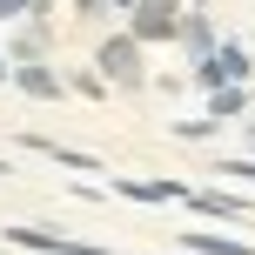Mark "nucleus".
I'll list each match as a JSON object with an SVG mask.
<instances>
[{
    "instance_id": "f03ea898",
    "label": "nucleus",
    "mask_w": 255,
    "mask_h": 255,
    "mask_svg": "<svg viewBox=\"0 0 255 255\" xmlns=\"http://www.w3.org/2000/svg\"><path fill=\"white\" fill-rule=\"evenodd\" d=\"M128 34L148 47V40H175L181 34V0H134L128 7Z\"/></svg>"
},
{
    "instance_id": "0eeeda50",
    "label": "nucleus",
    "mask_w": 255,
    "mask_h": 255,
    "mask_svg": "<svg viewBox=\"0 0 255 255\" xmlns=\"http://www.w3.org/2000/svg\"><path fill=\"white\" fill-rule=\"evenodd\" d=\"M13 81H20V94H34V101H61V94H67V81L54 74L47 61H20V67H13Z\"/></svg>"
},
{
    "instance_id": "f257e3e1",
    "label": "nucleus",
    "mask_w": 255,
    "mask_h": 255,
    "mask_svg": "<svg viewBox=\"0 0 255 255\" xmlns=\"http://www.w3.org/2000/svg\"><path fill=\"white\" fill-rule=\"evenodd\" d=\"M141 54H148V47H141L134 34H108V40H101V54H94V67H101L108 88H141V81H148Z\"/></svg>"
},
{
    "instance_id": "20e7f679",
    "label": "nucleus",
    "mask_w": 255,
    "mask_h": 255,
    "mask_svg": "<svg viewBox=\"0 0 255 255\" xmlns=\"http://www.w3.org/2000/svg\"><path fill=\"white\" fill-rule=\"evenodd\" d=\"M7 242H13V249H34V255H108V249L74 242V235H61V229H34V222H13Z\"/></svg>"
},
{
    "instance_id": "6ab92c4d",
    "label": "nucleus",
    "mask_w": 255,
    "mask_h": 255,
    "mask_svg": "<svg viewBox=\"0 0 255 255\" xmlns=\"http://www.w3.org/2000/svg\"><path fill=\"white\" fill-rule=\"evenodd\" d=\"M0 175H7V161H0Z\"/></svg>"
},
{
    "instance_id": "6e6552de",
    "label": "nucleus",
    "mask_w": 255,
    "mask_h": 255,
    "mask_svg": "<svg viewBox=\"0 0 255 255\" xmlns=\"http://www.w3.org/2000/svg\"><path fill=\"white\" fill-rule=\"evenodd\" d=\"M175 40H181V47H188V61H208V54L222 47V40H215V27H208V13H202V7H195V13H181V34H175Z\"/></svg>"
},
{
    "instance_id": "2eb2a0df",
    "label": "nucleus",
    "mask_w": 255,
    "mask_h": 255,
    "mask_svg": "<svg viewBox=\"0 0 255 255\" xmlns=\"http://www.w3.org/2000/svg\"><path fill=\"white\" fill-rule=\"evenodd\" d=\"M0 81H13V67H7V61H0Z\"/></svg>"
},
{
    "instance_id": "39448f33",
    "label": "nucleus",
    "mask_w": 255,
    "mask_h": 255,
    "mask_svg": "<svg viewBox=\"0 0 255 255\" xmlns=\"http://www.w3.org/2000/svg\"><path fill=\"white\" fill-rule=\"evenodd\" d=\"M188 208L208 215V222H255V202H242L229 188H188Z\"/></svg>"
},
{
    "instance_id": "ddd939ff",
    "label": "nucleus",
    "mask_w": 255,
    "mask_h": 255,
    "mask_svg": "<svg viewBox=\"0 0 255 255\" xmlns=\"http://www.w3.org/2000/svg\"><path fill=\"white\" fill-rule=\"evenodd\" d=\"M74 13L81 20H101V13H115V0H74Z\"/></svg>"
},
{
    "instance_id": "dca6fc26",
    "label": "nucleus",
    "mask_w": 255,
    "mask_h": 255,
    "mask_svg": "<svg viewBox=\"0 0 255 255\" xmlns=\"http://www.w3.org/2000/svg\"><path fill=\"white\" fill-rule=\"evenodd\" d=\"M249 148H255V121H249Z\"/></svg>"
},
{
    "instance_id": "4468645a",
    "label": "nucleus",
    "mask_w": 255,
    "mask_h": 255,
    "mask_svg": "<svg viewBox=\"0 0 255 255\" xmlns=\"http://www.w3.org/2000/svg\"><path fill=\"white\" fill-rule=\"evenodd\" d=\"M13 13H40V0H0V20H13Z\"/></svg>"
},
{
    "instance_id": "1a4fd4ad",
    "label": "nucleus",
    "mask_w": 255,
    "mask_h": 255,
    "mask_svg": "<svg viewBox=\"0 0 255 255\" xmlns=\"http://www.w3.org/2000/svg\"><path fill=\"white\" fill-rule=\"evenodd\" d=\"M181 255H255L249 242H235V235H208V229H188L181 235Z\"/></svg>"
},
{
    "instance_id": "a211bd4d",
    "label": "nucleus",
    "mask_w": 255,
    "mask_h": 255,
    "mask_svg": "<svg viewBox=\"0 0 255 255\" xmlns=\"http://www.w3.org/2000/svg\"><path fill=\"white\" fill-rule=\"evenodd\" d=\"M195 7H208V0H195Z\"/></svg>"
},
{
    "instance_id": "9d476101",
    "label": "nucleus",
    "mask_w": 255,
    "mask_h": 255,
    "mask_svg": "<svg viewBox=\"0 0 255 255\" xmlns=\"http://www.w3.org/2000/svg\"><path fill=\"white\" fill-rule=\"evenodd\" d=\"M208 115H215V121H242L249 115V88H242V81L215 88V94H208Z\"/></svg>"
},
{
    "instance_id": "f3484780",
    "label": "nucleus",
    "mask_w": 255,
    "mask_h": 255,
    "mask_svg": "<svg viewBox=\"0 0 255 255\" xmlns=\"http://www.w3.org/2000/svg\"><path fill=\"white\" fill-rule=\"evenodd\" d=\"M115 7H134V0H115Z\"/></svg>"
},
{
    "instance_id": "9b49d317",
    "label": "nucleus",
    "mask_w": 255,
    "mask_h": 255,
    "mask_svg": "<svg viewBox=\"0 0 255 255\" xmlns=\"http://www.w3.org/2000/svg\"><path fill=\"white\" fill-rule=\"evenodd\" d=\"M27 148H34V154H47V161H61V168H101L94 154H81V148H61V141H47V134H27Z\"/></svg>"
},
{
    "instance_id": "f8f14e48",
    "label": "nucleus",
    "mask_w": 255,
    "mask_h": 255,
    "mask_svg": "<svg viewBox=\"0 0 255 255\" xmlns=\"http://www.w3.org/2000/svg\"><path fill=\"white\" fill-rule=\"evenodd\" d=\"M215 128H222L215 115H195V121H175V134L181 141H202V134H215Z\"/></svg>"
},
{
    "instance_id": "423d86ee",
    "label": "nucleus",
    "mask_w": 255,
    "mask_h": 255,
    "mask_svg": "<svg viewBox=\"0 0 255 255\" xmlns=\"http://www.w3.org/2000/svg\"><path fill=\"white\" fill-rule=\"evenodd\" d=\"M115 195H121V202H148V208H161V202H188V188H181V181H134V175H121Z\"/></svg>"
},
{
    "instance_id": "7ed1b4c3",
    "label": "nucleus",
    "mask_w": 255,
    "mask_h": 255,
    "mask_svg": "<svg viewBox=\"0 0 255 255\" xmlns=\"http://www.w3.org/2000/svg\"><path fill=\"white\" fill-rule=\"evenodd\" d=\"M249 47H242V40H222V47L215 54H208V61H195V88H208V94H215V88H229V81H249Z\"/></svg>"
}]
</instances>
